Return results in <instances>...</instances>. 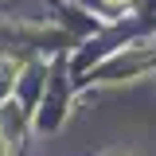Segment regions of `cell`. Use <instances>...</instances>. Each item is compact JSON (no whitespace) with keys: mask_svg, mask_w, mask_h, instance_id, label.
Segmentation results:
<instances>
[{"mask_svg":"<svg viewBox=\"0 0 156 156\" xmlns=\"http://www.w3.org/2000/svg\"><path fill=\"white\" fill-rule=\"evenodd\" d=\"M0 156H12V152H8V140H4V136H0Z\"/></svg>","mask_w":156,"mask_h":156,"instance_id":"1","label":"cell"},{"mask_svg":"<svg viewBox=\"0 0 156 156\" xmlns=\"http://www.w3.org/2000/svg\"><path fill=\"white\" fill-rule=\"evenodd\" d=\"M109 4H125V0H109Z\"/></svg>","mask_w":156,"mask_h":156,"instance_id":"2","label":"cell"}]
</instances>
